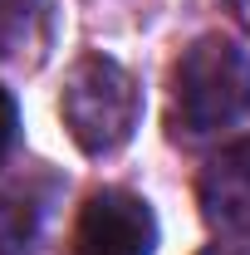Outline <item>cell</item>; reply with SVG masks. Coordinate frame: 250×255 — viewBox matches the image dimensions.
Segmentation results:
<instances>
[{
	"mask_svg": "<svg viewBox=\"0 0 250 255\" xmlns=\"http://www.w3.org/2000/svg\"><path fill=\"white\" fill-rule=\"evenodd\" d=\"M152 251H157V216L147 196L103 187L79 206L74 255H152Z\"/></svg>",
	"mask_w": 250,
	"mask_h": 255,
	"instance_id": "3",
	"label": "cell"
},
{
	"mask_svg": "<svg viewBox=\"0 0 250 255\" xmlns=\"http://www.w3.org/2000/svg\"><path fill=\"white\" fill-rule=\"evenodd\" d=\"M206 201H211V211H216L221 221H250V142L231 147L211 167Z\"/></svg>",
	"mask_w": 250,
	"mask_h": 255,
	"instance_id": "4",
	"label": "cell"
},
{
	"mask_svg": "<svg viewBox=\"0 0 250 255\" xmlns=\"http://www.w3.org/2000/svg\"><path fill=\"white\" fill-rule=\"evenodd\" d=\"M221 5H226V15H231L241 30H250V0H221Z\"/></svg>",
	"mask_w": 250,
	"mask_h": 255,
	"instance_id": "8",
	"label": "cell"
},
{
	"mask_svg": "<svg viewBox=\"0 0 250 255\" xmlns=\"http://www.w3.org/2000/svg\"><path fill=\"white\" fill-rule=\"evenodd\" d=\"M15 128H20V113H15V98L0 89V157L10 152V142H15Z\"/></svg>",
	"mask_w": 250,
	"mask_h": 255,
	"instance_id": "7",
	"label": "cell"
},
{
	"mask_svg": "<svg viewBox=\"0 0 250 255\" xmlns=\"http://www.w3.org/2000/svg\"><path fill=\"white\" fill-rule=\"evenodd\" d=\"M34 231V211L30 201H15V196H0V255H20L25 241Z\"/></svg>",
	"mask_w": 250,
	"mask_h": 255,
	"instance_id": "5",
	"label": "cell"
},
{
	"mask_svg": "<svg viewBox=\"0 0 250 255\" xmlns=\"http://www.w3.org/2000/svg\"><path fill=\"white\" fill-rule=\"evenodd\" d=\"M34 0H0V54L15 49V39L25 34V20H30Z\"/></svg>",
	"mask_w": 250,
	"mask_h": 255,
	"instance_id": "6",
	"label": "cell"
},
{
	"mask_svg": "<svg viewBox=\"0 0 250 255\" xmlns=\"http://www.w3.org/2000/svg\"><path fill=\"white\" fill-rule=\"evenodd\" d=\"M250 113V54L236 39L201 34L172 64V128L177 132H216Z\"/></svg>",
	"mask_w": 250,
	"mask_h": 255,
	"instance_id": "1",
	"label": "cell"
},
{
	"mask_svg": "<svg viewBox=\"0 0 250 255\" xmlns=\"http://www.w3.org/2000/svg\"><path fill=\"white\" fill-rule=\"evenodd\" d=\"M59 118L69 128V137L84 152H118L132 128L142 118V94L137 79L127 74L118 59L108 54H84L64 74V94H59Z\"/></svg>",
	"mask_w": 250,
	"mask_h": 255,
	"instance_id": "2",
	"label": "cell"
}]
</instances>
